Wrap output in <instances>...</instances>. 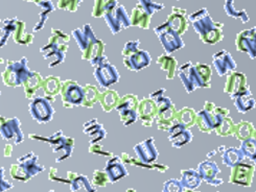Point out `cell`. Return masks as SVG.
Listing matches in <instances>:
<instances>
[{
  "mask_svg": "<svg viewBox=\"0 0 256 192\" xmlns=\"http://www.w3.org/2000/svg\"><path fill=\"white\" fill-rule=\"evenodd\" d=\"M188 18L204 43L216 44L223 40V23L214 22L209 16L207 8L196 10Z\"/></svg>",
  "mask_w": 256,
  "mask_h": 192,
  "instance_id": "1",
  "label": "cell"
},
{
  "mask_svg": "<svg viewBox=\"0 0 256 192\" xmlns=\"http://www.w3.org/2000/svg\"><path fill=\"white\" fill-rule=\"evenodd\" d=\"M179 77L186 91L192 93L198 88L210 87L212 69L205 64L194 65L192 62H188L180 67Z\"/></svg>",
  "mask_w": 256,
  "mask_h": 192,
  "instance_id": "2",
  "label": "cell"
},
{
  "mask_svg": "<svg viewBox=\"0 0 256 192\" xmlns=\"http://www.w3.org/2000/svg\"><path fill=\"white\" fill-rule=\"evenodd\" d=\"M154 30L157 33L162 46H164L168 54L172 53L176 50H179L184 46L183 40L180 38V36L177 32H174L170 27V25L166 23V22L164 24L157 26Z\"/></svg>",
  "mask_w": 256,
  "mask_h": 192,
  "instance_id": "3",
  "label": "cell"
},
{
  "mask_svg": "<svg viewBox=\"0 0 256 192\" xmlns=\"http://www.w3.org/2000/svg\"><path fill=\"white\" fill-rule=\"evenodd\" d=\"M104 19L113 33H118L122 29L129 27L131 25L130 17L126 14L122 5H116L110 12L104 15Z\"/></svg>",
  "mask_w": 256,
  "mask_h": 192,
  "instance_id": "4",
  "label": "cell"
},
{
  "mask_svg": "<svg viewBox=\"0 0 256 192\" xmlns=\"http://www.w3.org/2000/svg\"><path fill=\"white\" fill-rule=\"evenodd\" d=\"M223 119L224 117L218 114L216 108L212 111L202 110L196 114V123L199 129L205 133H212L220 126Z\"/></svg>",
  "mask_w": 256,
  "mask_h": 192,
  "instance_id": "5",
  "label": "cell"
},
{
  "mask_svg": "<svg viewBox=\"0 0 256 192\" xmlns=\"http://www.w3.org/2000/svg\"><path fill=\"white\" fill-rule=\"evenodd\" d=\"M236 49L246 52L251 59H256V27L240 31L236 40Z\"/></svg>",
  "mask_w": 256,
  "mask_h": 192,
  "instance_id": "6",
  "label": "cell"
},
{
  "mask_svg": "<svg viewBox=\"0 0 256 192\" xmlns=\"http://www.w3.org/2000/svg\"><path fill=\"white\" fill-rule=\"evenodd\" d=\"M254 171L255 168L253 165L242 162L232 167L229 182L232 184H238V185L249 187L252 184Z\"/></svg>",
  "mask_w": 256,
  "mask_h": 192,
  "instance_id": "7",
  "label": "cell"
},
{
  "mask_svg": "<svg viewBox=\"0 0 256 192\" xmlns=\"http://www.w3.org/2000/svg\"><path fill=\"white\" fill-rule=\"evenodd\" d=\"M214 66L220 76L231 74L236 68V64L231 54L226 50H220L214 54Z\"/></svg>",
  "mask_w": 256,
  "mask_h": 192,
  "instance_id": "8",
  "label": "cell"
},
{
  "mask_svg": "<svg viewBox=\"0 0 256 192\" xmlns=\"http://www.w3.org/2000/svg\"><path fill=\"white\" fill-rule=\"evenodd\" d=\"M94 76L102 87L107 88L112 84L118 83L120 80V73L114 66L109 63L102 64L96 67Z\"/></svg>",
  "mask_w": 256,
  "mask_h": 192,
  "instance_id": "9",
  "label": "cell"
},
{
  "mask_svg": "<svg viewBox=\"0 0 256 192\" xmlns=\"http://www.w3.org/2000/svg\"><path fill=\"white\" fill-rule=\"evenodd\" d=\"M134 151L139 158V161L146 164H150L156 161L158 158V151L156 149L153 138H150L137 144L134 148Z\"/></svg>",
  "mask_w": 256,
  "mask_h": 192,
  "instance_id": "10",
  "label": "cell"
},
{
  "mask_svg": "<svg viewBox=\"0 0 256 192\" xmlns=\"http://www.w3.org/2000/svg\"><path fill=\"white\" fill-rule=\"evenodd\" d=\"M166 23L179 36L183 35L188 27V18L186 10L176 6L172 7V13L168 16Z\"/></svg>",
  "mask_w": 256,
  "mask_h": 192,
  "instance_id": "11",
  "label": "cell"
},
{
  "mask_svg": "<svg viewBox=\"0 0 256 192\" xmlns=\"http://www.w3.org/2000/svg\"><path fill=\"white\" fill-rule=\"evenodd\" d=\"M248 88L249 87L247 85V77L245 74L240 72H232L227 77L224 91L231 97L240 92H242L244 90Z\"/></svg>",
  "mask_w": 256,
  "mask_h": 192,
  "instance_id": "12",
  "label": "cell"
},
{
  "mask_svg": "<svg viewBox=\"0 0 256 192\" xmlns=\"http://www.w3.org/2000/svg\"><path fill=\"white\" fill-rule=\"evenodd\" d=\"M198 174H199L201 179L204 180L208 184L214 185V186H218L220 184H223V180L216 179V175L220 174V168L214 162H212V161L202 162L199 165V168H198Z\"/></svg>",
  "mask_w": 256,
  "mask_h": 192,
  "instance_id": "13",
  "label": "cell"
},
{
  "mask_svg": "<svg viewBox=\"0 0 256 192\" xmlns=\"http://www.w3.org/2000/svg\"><path fill=\"white\" fill-rule=\"evenodd\" d=\"M170 137L168 140L174 148H181L182 145L188 143L192 139V134L180 123H174L168 130Z\"/></svg>",
  "mask_w": 256,
  "mask_h": 192,
  "instance_id": "14",
  "label": "cell"
},
{
  "mask_svg": "<svg viewBox=\"0 0 256 192\" xmlns=\"http://www.w3.org/2000/svg\"><path fill=\"white\" fill-rule=\"evenodd\" d=\"M137 116L140 118L144 122V126L150 127L152 124V120L155 119L157 115V109L155 101L150 98H144L140 103L138 104L137 107Z\"/></svg>",
  "mask_w": 256,
  "mask_h": 192,
  "instance_id": "15",
  "label": "cell"
},
{
  "mask_svg": "<svg viewBox=\"0 0 256 192\" xmlns=\"http://www.w3.org/2000/svg\"><path fill=\"white\" fill-rule=\"evenodd\" d=\"M52 106L43 98H37L34 100L30 105V113L34 119L40 122H46L52 116Z\"/></svg>",
  "mask_w": 256,
  "mask_h": 192,
  "instance_id": "16",
  "label": "cell"
},
{
  "mask_svg": "<svg viewBox=\"0 0 256 192\" xmlns=\"http://www.w3.org/2000/svg\"><path fill=\"white\" fill-rule=\"evenodd\" d=\"M150 61H152V59H150L148 51L138 49L130 56H126L124 59V65L126 66V68L137 71L148 66Z\"/></svg>",
  "mask_w": 256,
  "mask_h": 192,
  "instance_id": "17",
  "label": "cell"
},
{
  "mask_svg": "<svg viewBox=\"0 0 256 192\" xmlns=\"http://www.w3.org/2000/svg\"><path fill=\"white\" fill-rule=\"evenodd\" d=\"M231 98H232V100H234L236 108L240 113H246V112L254 109L256 106V100L252 96V93H251L249 88L244 90L242 92H240L234 96H231Z\"/></svg>",
  "mask_w": 256,
  "mask_h": 192,
  "instance_id": "18",
  "label": "cell"
},
{
  "mask_svg": "<svg viewBox=\"0 0 256 192\" xmlns=\"http://www.w3.org/2000/svg\"><path fill=\"white\" fill-rule=\"evenodd\" d=\"M106 175L111 182H116V181L128 176V172L120 158L114 157L108 161L106 165Z\"/></svg>",
  "mask_w": 256,
  "mask_h": 192,
  "instance_id": "19",
  "label": "cell"
},
{
  "mask_svg": "<svg viewBox=\"0 0 256 192\" xmlns=\"http://www.w3.org/2000/svg\"><path fill=\"white\" fill-rule=\"evenodd\" d=\"M150 16H152V14H150L148 10L138 2L134 9L132 10L130 22L132 25L139 26L142 28H148L150 26Z\"/></svg>",
  "mask_w": 256,
  "mask_h": 192,
  "instance_id": "20",
  "label": "cell"
},
{
  "mask_svg": "<svg viewBox=\"0 0 256 192\" xmlns=\"http://www.w3.org/2000/svg\"><path fill=\"white\" fill-rule=\"evenodd\" d=\"M74 35L80 45V48L83 51L88 49V47H90L91 44L93 45L96 42V37H94V35H93V32L89 25H85L84 30L74 31Z\"/></svg>",
  "mask_w": 256,
  "mask_h": 192,
  "instance_id": "21",
  "label": "cell"
},
{
  "mask_svg": "<svg viewBox=\"0 0 256 192\" xmlns=\"http://www.w3.org/2000/svg\"><path fill=\"white\" fill-rule=\"evenodd\" d=\"M201 177L198 174V172L194 171V169H190V171H183L182 172V179L180 181L181 185L183 188L192 190L196 187H199L201 183Z\"/></svg>",
  "mask_w": 256,
  "mask_h": 192,
  "instance_id": "22",
  "label": "cell"
},
{
  "mask_svg": "<svg viewBox=\"0 0 256 192\" xmlns=\"http://www.w3.org/2000/svg\"><path fill=\"white\" fill-rule=\"evenodd\" d=\"M240 151L244 156V161H247V164L256 165V141L254 139H248L242 141Z\"/></svg>",
  "mask_w": 256,
  "mask_h": 192,
  "instance_id": "23",
  "label": "cell"
},
{
  "mask_svg": "<svg viewBox=\"0 0 256 192\" xmlns=\"http://www.w3.org/2000/svg\"><path fill=\"white\" fill-rule=\"evenodd\" d=\"M174 123H180L186 129L192 127L196 123V113L192 109L183 108L180 112H177L176 117H174Z\"/></svg>",
  "mask_w": 256,
  "mask_h": 192,
  "instance_id": "24",
  "label": "cell"
},
{
  "mask_svg": "<svg viewBox=\"0 0 256 192\" xmlns=\"http://www.w3.org/2000/svg\"><path fill=\"white\" fill-rule=\"evenodd\" d=\"M157 63L160 65L162 70L166 71L168 80H172V78H174V72L177 70V61L174 60L172 56L168 54L160 55L157 60Z\"/></svg>",
  "mask_w": 256,
  "mask_h": 192,
  "instance_id": "25",
  "label": "cell"
},
{
  "mask_svg": "<svg viewBox=\"0 0 256 192\" xmlns=\"http://www.w3.org/2000/svg\"><path fill=\"white\" fill-rule=\"evenodd\" d=\"M222 160L225 165L232 168L234 166L244 162V156L238 149L231 148L227 149L226 152L222 155Z\"/></svg>",
  "mask_w": 256,
  "mask_h": 192,
  "instance_id": "26",
  "label": "cell"
},
{
  "mask_svg": "<svg viewBox=\"0 0 256 192\" xmlns=\"http://www.w3.org/2000/svg\"><path fill=\"white\" fill-rule=\"evenodd\" d=\"M254 131L255 130L252 126V123L247 122V121H242L240 123L238 124V126H236L234 136H236L240 140L245 141V140L251 139L253 137Z\"/></svg>",
  "mask_w": 256,
  "mask_h": 192,
  "instance_id": "27",
  "label": "cell"
},
{
  "mask_svg": "<svg viewBox=\"0 0 256 192\" xmlns=\"http://www.w3.org/2000/svg\"><path fill=\"white\" fill-rule=\"evenodd\" d=\"M234 1H230V0H228V1L225 2V5H224V8L226 10V13L228 16L234 18V19H238L240 20L242 23H247V22L249 21V16L247 14V12L245 9H242V10H238L236 7H234Z\"/></svg>",
  "mask_w": 256,
  "mask_h": 192,
  "instance_id": "28",
  "label": "cell"
},
{
  "mask_svg": "<svg viewBox=\"0 0 256 192\" xmlns=\"http://www.w3.org/2000/svg\"><path fill=\"white\" fill-rule=\"evenodd\" d=\"M234 129H236V124L232 122V119L229 117H226L216 129V132L218 136L228 137V136H234Z\"/></svg>",
  "mask_w": 256,
  "mask_h": 192,
  "instance_id": "29",
  "label": "cell"
},
{
  "mask_svg": "<svg viewBox=\"0 0 256 192\" xmlns=\"http://www.w3.org/2000/svg\"><path fill=\"white\" fill-rule=\"evenodd\" d=\"M139 101L135 95H126L124 98L120 99V103L118 104V112L122 111H136L138 107Z\"/></svg>",
  "mask_w": 256,
  "mask_h": 192,
  "instance_id": "30",
  "label": "cell"
},
{
  "mask_svg": "<svg viewBox=\"0 0 256 192\" xmlns=\"http://www.w3.org/2000/svg\"><path fill=\"white\" fill-rule=\"evenodd\" d=\"M66 97L69 103L80 104V101L83 100L84 97V92L83 90L80 89V87L76 85L74 87H70V89L68 90V92L66 93Z\"/></svg>",
  "mask_w": 256,
  "mask_h": 192,
  "instance_id": "31",
  "label": "cell"
},
{
  "mask_svg": "<svg viewBox=\"0 0 256 192\" xmlns=\"http://www.w3.org/2000/svg\"><path fill=\"white\" fill-rule=\"evenodd\" d=\"M118 93L115 91H109L104 95V98L102 100V106L106 111H110L112 110L113 107L118 105Z\"/></svg>",
  "mask_w": 256,
  "mask_h": 192,
  "instance_id": "32",
  "label": "cell"
},
{
  "mask_svg": "<svg viewBox=\"0 0 256 192\" xmlns=\"http://www.w3.org/2000/svg\"><path fill=\"white\" fill-rule=\"evenodd\" d=\"M120 118L124 121V126H130V124L134 123L138 117L136 111H131V110L120 112Z\"/></svg>",
  "mask_w": 256,
  "mask_h": 192,
  "instance_id": "33",
  "label": "cell"
},
{
  "mask_svg": "<svg viewBox=\"0 0 256 192\" xmlns=\"http://www.w3.org/2000/svg\"><path fill=\"white\" fill-rule=\"evenodd\" d=\"M183 186L177 180H170L164 184V192H182Z\"/></svg>",
  "mask_w": 256,
  "mask_h": 192,
  "instance_id": "34",
  "label": "cell"
},
{
  "mask_svg": "<svg viewBox=\"0 0 256 192\" xmlns=\"http://www.w3.org/2000/svg\"><path fill=\"white\" fill-rule=\"evenodd\" d=\"M139 44H140V42L139 41H130L126 44V46L122 50V53L126 58V56H130L131 54H133L134 52H136L138 50Z\"/></svg>",
  "mask_w": 256,
  "mask_h": 192,
  "instance_id": "35",
  "label": "cell"
},
{
  "mask_svg": "<svg viewBox=\"0 0 256 192\" xmlns=\"http://www.w3.org/2000/svg\"><path fill=\"white\" fill-rule=\"evenodd\" d=\"M109 181L108 177L106 174L104 173H100V172H96L94 174V183L98 185V186H104L107 184V182Z\"/></svg>",
  "mask_w": 256,
  "mask_h": 192,
  "instance_id": "36",
  "label": "cell"
},
{
  "mask_svg": "<svg viewBox=\"0 0 256 192\" xmlns=\"http://www.w3.org/2000/svg\"><path fill=\"white\" fill-rule=\"evenodd\" d=\"M164 91H166V90H164V89L158 90V91H156V92H154V93L150 94V98L152 99V100H156V99H158V98H160V97L164 96Z\"/></svg>",
  "mask_w": 256,
  "mask_h": 192,
  "instance_id": "37",
  "label": "cell"
},
{
  "mask_svg": "<svg viewBox=\"0 0 256 192\" xmlns=\"http://www.w3.org/2000/svg\"><path fill=\"white\" fill-rule=\"evenodd\" d=\"M153 167L157 168L158 172H160V173H166L168 169V167L166 165H161V164H155Z\"/></svg>",
  "mask_w": 256,
  "mask_h": 192,
  "instance_id": "38",
  "label": "cell"
},
{
  "mask_svg": "<svg viewBox=\"0 0 256 192\" xmlns=\"http://www.w3.org/2000/svg\"><path fill=\"white\" fill-rule=\"evenodd\" d=\"M2 179H4V169L2 168H0V180H2ZM6 189L2 186V185H0V192H2V191H4Z\"/></svg>",
  "mask_w": 256,
  "mask_h": 192,
  "instance_id": "39",
  "label": "cell"
},
{
  "mask_svg": "<svg viewBox=\"0 0 256 192\" xmlns=\"http://www.w3.org/2000/svg\"><path fill=\"white\" fill-rule=\"evenodd\" d=\"M218 151L220 152V153H222V155L226 152V148H225V146H220V148L218 149Z\"/></svg>",
  "mask_w": 256,
  "mask_h": 192,
  "instance_id": "40",
  "label": "cell"
},
{
  "mask_svg": "<svg viewBox=\"0 0 256 192\" xmlns=\"http://www.w3.org/2000/svg\"><path fill=\"white\" fill-rule=\"evenodd\" d=\"M214 154H216V152H214H214H212V153H209L208 157H212V156H214Z\"/></svg>",
  "mask_w": 256,
  "mask_h": 192,
  "instance_id": "41",
  "label": "cell"
},
{
  "mask_svg": "<svg viewBox=\"0 0 256 192\" xmlns=\"http://www.w3.org/2000/svg\"><path fill=\"white\" fill-rule=\"evenodd\" d=\"M252 139H254V140L256 141V131H254V134H253V137H252Z\"/></svg>",
  "mask_w": 256,
  "mask_h": 192,
  "instance_id": "42",
  "label": "cell"
},
{
  "mask_svg": "<svg viewBox=\"0 0 256 192\" xmlns=\"http://www.w3.org/2000/svg\"><path fill=\"white\" fill-rule=\"evenodd\" d=\"M126 192H136V191H135V190H132V189H129Z\"/></svg>",
  "mask_w": 256,
  "mask_h": 192,
  "instance_id": "43",
  "label": "cell"
},
{
  "mask_svg": "<svg viewBox=\"0 0 256 192\" xmlns=\"http://www.w3.org/2000/svg\"><path fill=\"white\" fill-rule=\"evenodd\" d=\"M50 192H54V191H50Z\"/></svg>",
  "mask_w": 256,
  "mask_h": 192,
  "instance_id": "44",
  "label": "cell"
}]
</instances>
